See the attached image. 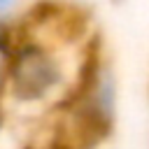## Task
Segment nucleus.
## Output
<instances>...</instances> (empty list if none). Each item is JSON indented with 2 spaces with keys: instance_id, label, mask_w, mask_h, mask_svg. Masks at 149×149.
<instances>
[{
  "instance_id": "2",
  "label": "nucleus",
  "mask_w": 149,
  "mask_h": 149,
  "mask_svg": "<svg viewBox=\"0 0 149 149\" xmlns=\"http://www.w3.org/2000/svg\"><path fill=\"white\" fill-rule=\"evenodd\" d=\"M14 5H16V0H0V16H5V14H9Z\"/></svg>"
},
{
  "instance_id": "1",
  "label": "nucleus",
  "mask_w": 149,
  "mask_h": 149,
  "mask_svg": "<svg viewBox=\"0 0 149 149\" xmlns=\"http://www.w3.org/2000/svg\"><path fill=\"white\" fill-rule=\"evenodd\" d=\"M9 86L21 102H44L65 93L68 74L63 58L47 44L26 40L9 56Z\"/></svg>"
}]
</instances>
